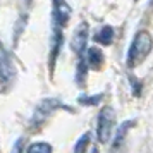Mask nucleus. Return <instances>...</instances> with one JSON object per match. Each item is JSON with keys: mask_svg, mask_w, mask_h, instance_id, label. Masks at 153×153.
<instances>
[{"mask_svg": "<svg viewBox=\"0 0 153 153\" xmlns=\"http://www.w3.org/2000/svg\"><path fill=\"white\" fill-rule=\"evenodd\" d=\"M132 124H134V122H132V120H129V122H124V124L119 127V132H117V136H115V148L122 145V138H124V132H127V129H129V127H131Z\"/></svg>", "mask_w": 153, "mask_h": 153, "instance_id": "13", "label": "nucleus"}, {"mask_svg": "<svg viewBox=\"0 0 153 153\" xmlns=\"http://www.w3.org/2000/svg\"><path fill=\"white\" fill-rule=\"evenodd\" d=\"M16 77V67L14 62L9 55V52L0 45V86L7 88Z\"/></svg>", "mask_w": 153, "mask_h": 153, "instance_id": "3", "label": "nucleus"}, {"mask_svg": "<svg viewBox=\"0 0 153 153\" xmlns=\"http://www.w3.org/2000/svg\"><path fill=\"white\" fill-rule=\"evenodd\" d=\"M55 108H65V107L62 105L60 100H43L42 103H40V107H38L36 112H35V119H33V122L38 124L43 117H48V114H52Z\"/></svg>", "mask_w": 153, "mask_h": 153, "instance_id": "6", "label": "nucleus"}, {"mask_svg": "<svg viewBox=\"0 0 153 153\" xmlns=\"http://www.w3.org/2000/svg\"><path fill=\"white\" fill-rule=\"evenodd\" d=\"M91 153H98V148H93V150H91Z\"/></svg>", "mask_w": 153, "mask_h": 153, "instance_id": "15", "label": "nucleus"}, {"mask_svg": "<svg viewBox=\"0 0 153 153\" xmlns=\"http://www.w3.org/2000/svg\"><path fill=\"white\" fill-rule=\"evenodd\" d=\"M153 50V38L148 31H139L134 36L129 52H127V65L129 67H136L150 55V52Z\"/></svg>", "mask_w": 153, "mask_h": 153, "instance_id": "1", "label": "nucleus"}, {"mask_svg": "<svg viewBox=\"0 0 153 153\" xmlns=\"http://www.w3.org/2000/svg\"><path fill=\"white\" fill-rule=\"evenodd\" d=\"M88 145H90V134L86 132V134H83L81 138L77 139L76 146H74V153H84L86 148H88Z\"/></svg>", "mask_w": 153, "mask_h": 153, "instance_id": "11", "label": "nucleus"}, {"mask_svg": "<svg viewBox=\"0 0 153 153\" xmlns=\"http://www.w3.org/2000/svg\"><path fill=\"white\" fill-rule=\"evenodd\" d=\"M26 153H52V145L45 143V141H36L28 146Z\"/></svg>", "mask_w": 153, "mask_h": 153, "instance_id": "10", "label": "nucleus"}, {"mask_svg": "<svg viewBox=\"0 0 153 153\" xmlns=\"http://www.w3.org/2000/svg\"><path fill=\"white\" fill-rule=\"evenodd\" d=\"M52 4H53V22L59 28H64L72 14L71 5L65 0H52Z\"/></svg>", "mask_w": 153, "mask_h": 153, "instance_id": "5", "label": "nucleus"}, {"mask_svg": "<svg viewBox=\"0 0 153 153\" xmlns=\"http://www.w3.org/2000/svg\"><path fill=\"white\" fill-rule=\"evenodd\" d=\"M86 43H88V24L81 22L74 31L72 40H71V48L74 50V53L77 57H83L86 52Z\"/></svg>", "mask_w": 153, "mask_h": 153, "instance_id": "4", "label": "nucleus"}, {"mask_svg": "<svg viewBox=\"0 0 153 153\" xmlns=\"http://www.w3.org/2000/svg\"><path fill=\"white\" fill-rule=\"evenodd\" d=\"M64 42V35H62V28L55 26V31H53V38H52V48H50V69L53 71V65H55V60L59 53H60V47H62Z\"/></svg>", "mask_w": 153, "mask_h": 153, "instance_id": "7", "label": "nucleus"}, {"mask_svg": "<svg viewBox=\"0 0 153 153\" xmlns=\"http://www.w3.org/2000/svg\"><path fill=\"white\" fill-rule=\"evenodd\" d=\"M103 52L98 48V47H91V48H86V65H90L91 69H100L103 65Z\"/></svg>", "mask_w": 153, "mask_h": 153, "instance_id": "8", "label": "nucleus"}, {"mask_svg": "<svg viewBox=\"0 0 153 153\" xmlns=\"http://www.w3.org/2000/svg\"><path fill=\"white\" fill-rule=\"evenodd\" d=\"M21 150H22V138H19L16 141L14 148H12V153H21Z\"/></svg>", "mask_w": 153, "mask_h": 153, "instance_id": "14", "label": "nucleus"}, {"mask_svg": "<svg viewBox=\"0 0 153 153\" xmlns=\"http://www.w3.org/2000/svg\"><path fill=\"white\" fill-rule=\"evenodd\" d=\"M103 98V93H100V95H93V97H79V103L81 105H98L100 103V100Z\"/></svg>", "mask_w": 153, "mask_h": 153, "instance_id": "12", "label": "nucleus"}, {"mask_svg": "<svg viewBox=\"0 0 153 153\" xmlns=\"http://www.w3.org/2000/svg\"><path fill=\"white\" fill-rule=\"evenodd\" d=\"M112 40H114V28H112V26H103V28L95 35V42H97L98 45H103V47L110 45Z\"/></svg>", "mask_w": 153, "mask_h": 153, "instance_id": "9", "label": "nucleus"}, {"mask_svg": "<svg viewBox=\"0 0 153 153\" xmlns=\"http://www.w3.org/2000/svg\"><path fill=\"white\" fill-rule=\"evenodd\" d=\"M115 127V112L112 107H103L97 119V136L100 143H108Z\"/></svg>", "mask_w": 153, "mask_h": 153, "instance_id": "2", "label": "nucleus"}]
</instances>
